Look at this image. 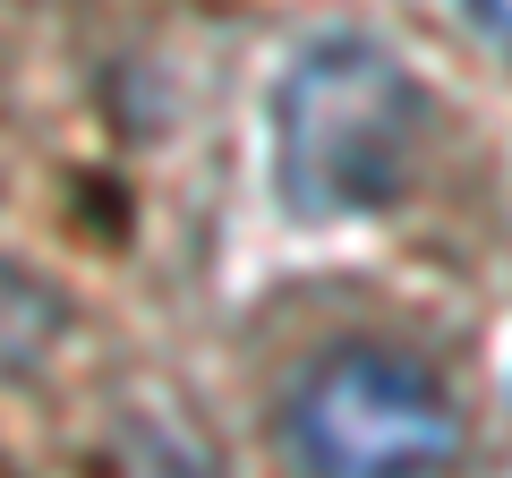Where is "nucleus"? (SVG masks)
<instances>
[{"mask_svg":"<svg viewBox=\"0 0 512 478\" xmlns=\"http://www.w3.org/2000/svg\"><path fill=\"white\" fill-rule=\"evenodd\" d=\"M427 103L402 60L367 35H333L274 86V180L299 222H359L410 188Z\"/></svg>","mask_w":512,"mask_h":478,"instance_id":"1","label":"nucleus"},{"mask_svg":"<svg viewBox=\"0 0 512 478\" xmlns=\"http://www.w3.org/2000/svg\"><path fill=\"white\" fill-rule=\"evenodd\" d=\"M282 436L299 478H444L461 419L436 368H419L410 350L350 342L299 376Z\"/></svg>","mask_w":512,"mask_h":478,"instance_id":"2","label":"nucleus"},{"mask_svg":"<svg viewBox=\"0 0 512 478\" xmlns=\"http://www.w3.org/2000/svg\"><path fill=\"white\" fill-rule=\"evenodd\" d=\"M470 18H478V26H487V35H495V43H512V0H470Z\"/></svg>","mask_w":512,"mask_h":478,"instance_id":"3","label":"nucleus"}]
</instances>
